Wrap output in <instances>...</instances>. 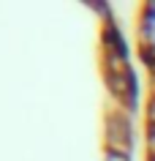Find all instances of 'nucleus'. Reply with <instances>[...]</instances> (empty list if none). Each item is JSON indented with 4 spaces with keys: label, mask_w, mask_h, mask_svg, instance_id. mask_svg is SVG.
Listing matches in <instances>:
<instances>
[{
    "label": "nucleus",
    "mask_w": 155,
    "mask_h": 161,
    "mask_svg": "<svg viewBox=\"0 0 155 161\" xmlns=\"http://www.w3.org/2000/svg\"><path fill=\"white\" fill-rule=\"evenodd\" d=\"M133 142H136V134H133L131 112L114 107V109L106 115V123H103V147H106V153L131 156Z\"/></svg>",
    "instance_id": "1"
},
{
    "label": "nucleus",
    "mask_w": 155,
    "mask_h": 161,
    "mask_svg": "<svg viewBox=\"0 0 155 161\" xmlns=\"http://www.w3.org/2000/svg\"><path fill=\"white\" fill-rule=\"evenodd\" d=\"M136 41L142 47V55H155V3H147L139 11Z\"/></svg>",
    "instance_id": "2"
},
{
    "label": "nucleus",
    "mask_w": 155,
    "mask_h": 161,
    "mask_svg": "<svg viewBox=\"0 0 155 161\" xmlns=\"http://www.w3.org/2000/svg\"><path fill=\"white\" fill-rule=\"evenodd\" d=\"M144 120H147V128H155V82H152V90H150V98H147Z\"/></svg>",
    "instance_id": "3"
},
{
    "label": "nucleus",
    "mask_w": 155,
    "mask_h": 161,
    "mask_svg": "<svg viewBox=\"0 0 155 161\" xmlns=\"http://www.w3.org/2000/svg\"><path fill=\"white\" fill-rule=\"evenodd\" d=\"M147 161H155V156H147Z\"/></svg>",
    "instance_id": "4"
}]
</instances>
